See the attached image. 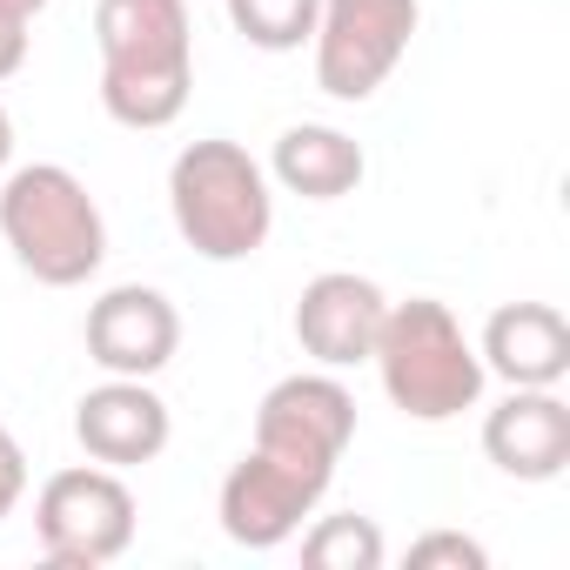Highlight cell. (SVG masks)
<instances>
[{
	"label": "cell",
	"mask_w": 570,
	"mask_h": 570,
	"mask_svg": "<svg viewBox=\"0 0 570 570\" xmlns=\"http://www.w3.org/2000/svg\"><path fill=\"white\" fill-rule=\"evenodd\" d=\"M390 316V296L356 268H330L316 282H303L296 296V343L316 370H356L376 350V330Z\"/></svg>",
	"instance_id": "cell-9"
},
{
	"label": "cell",
	"mask_w": 570,
	"mask_h": 570,
	"mask_svg": "<svg viewBox=\"0 0 570 570\" xmlns=\"http://www.w3.org/2000/svg\"><path fill=\"white\" fill-rule=\"evenodd\" d=\"M303 557H309L316 570H383L390 543H383V530H376L370 517L343 510V517H316V523L303 530Z\"/></svg>",
	"instance_id": "cell-16"
},
{
	"label": "cell",
	"mask_w": 570,
	"mask_h": 570,
	"mask_svg": "<svg viewBox=\"0 0 570 570\" xmlns=\"http://www.w3.org/2000/svg\"><path fill=\"white\" fill-rule=\"evenodd\" d=\"M383 396L410 416V423H456L463 410H476L483 396V356L463 336L456 309L436 296H410L390 303L376 350H370Z\"/></svg>",
	"instance_id": "cell-2"
},
{
	"label": "cell",
	"mask_w": 570,
	"mask_h": 570,
	"mask_svg": "<svg viewBox=\"0 0 570 570\" xmlns=\"http://www.w3.org/2000/svg\"><path fill=\"white\" fill-rule=\"evenodd\" d=\"M35 537H41L48 563L101 570V563L128 557V543H135V490L108 463L55 470L35 497Z\"/></svg>",
	"instance_id": "cell-5"
},
{
	"label": "cell",
	"mask_w": 570,
	"mask_h": 570,
	"mask_svg": "<svg viewBox=\"0 0 570 570\" xmlns=\"http://www.w3.org/2000/svg\"><path fill=\"white\" fill-rule=\"evenodd\" d=\"M410 563L416 570H490V550L476 543V537H463V530H430V537H416L410 543Z\"/></svg>",
	"instance_id": "cell-17"
},
{
	"label": "cell",
	"mask_w": 570,
	"mask_h": 570,
	"mask_svg": "<svg viewBox=\"0 0 570 570\" xmlns=\"http://www.w3.org/2000/svg\"><path fill=\"white\" fill-rule=\"evenodd\" d=\"M168 215L202 262H248L275 228L268 168L228 135L188 141L168 168Z\"/></svg>",
	"instance_id": "cell-4"
},
{
	"label": "cell",
	"mask_w": 570,
	"mask_h": 570,
	"mask_svg": "<svg viewBox=\"0 0 570 570\" xmlns=\"http://www.w3.org/2000/svg\"><path fill=\"white\" fill-rule=\"evenodd\" d=\"M350 443H356V396L336 383V370L282 376L255 403V450L289 456V463H303L330 483H336V463H343Z\"/></svg>",
	"instance_id": "cell-7"
},
{
	"label": "cell",
	"mask_w": 570,
	"mask_h": 570,
	"mask_svg": "<svg viewBox=\"0 0 570 570\" xmlns=\"http://www.w3.org/2000/svg\"><path fill=\"white\" fill-rule=\"evenodd\" d=\"M21 61H28V21L0 14V81H14V75H21Z\"/></svg>",
	"instance_id": "cell-19"
},
{
	"label": "cell",
	"mask_w": 570,
	"mask_h": 570,
	"mask_svg": "<svg viewBox=\"0 0 570 570\" xmlns=\"http://www.w3.org/2000/svg\"><path fill=\"white\" fill-rule=\"evenodd\" d=\"M28 497V456H21V443H14V430L0 423V523L14 517V503Z\"/></svg>",
	"instance_id": "cell-18"
},
{
	"label": "cell",
	"mask_w": 570,
	"mask_h": 570,
	"mask_svg": "<svg viewBox=\"0 0 570 570\" xmlns=\"http://www.w3.org/2000/svg\"><path fill=\"white\" fill-rule=\"evenodd\" d=\"M416 0H323L316 14V88L330 101H370L416 41Z\"/></svg>",
	"instance_id": "cell-6"
},
{
	"label": "cell",
	"mask_w": 570,
	"mask_h": 570,
	"mask_svg": "<svg viewBox=\"0 0 570 570\" xmlns=\"http://www.w3.org/2000/svg\"><path fill=\"white\" fill-rule=\"evenodd\" d=\"M268 175L303 195V202H343L363 188L370 161L356 148V135L330 128V121H296V128H282L275 135V155H268Z\"/></svg>",
	"instance_id": "cell-14"
},
{
	"label": "cell",
	"mask_w": 570,
	"mask_h": 570,
	"mask_svg": "<svg viewBox=\"0 0 570 570\" xmlns=\"http://www.w3.org/2000/svg\"><path fill=\"white\" fill-rule=\"evenodd\" d=\"M168 436H175V416L148 390V376H108L75 403V443L88 450V463L135 470V463H155Z\"/></svg>",
	"instance_id": "cell-11"
},
{
	"label": "cell",
	"mask_w": 570,
	"mask_h": 570,
	"mask_svg": "<svg viewBox=\"0 0 570 570\" xmlns=\"http://www.w3.org/2000/svg\"><path fill=\"white\" fill-rule=\"evenodd\" d=\"M483 376H503L510 390H557L570 376V323L557 303H503L483 323Z\"/></svg>",
	"instance_id": "cell-13"
},
{
	"label": "cell",
	"mask_w": 570,
	"mask_h": 570,
	"mask_svg": "<svg viewBox=\"0 0 570 570\" xmlns=\"http://www.w3.org/2000/svg\"><path fill=\"white\" fill-rule=\"evenodd\" d=\"M181 350V316L148 282H121V289L88 303V356L108 376H161Z\"/></svg>",
	"instance_id": "cell-10"
},
{
	"label": "cell",
	"mask_w": 570,
	"mask_h": 570,
	"mask_svg": "<svg viewBox=\"0 0 570 570\" xmlns=\"http://www.w3.org/2000/svg\"><path fill=\"white\" fill-rule=\"evenodd\" d=\"M8 161H14V115L0 108V175H8Z\"/></svg>",
	"instance_id": "cell-20"
},
{
	"label": "cell",
	"mask_w": 570,
	"mask_h": 570,
	"mask_svg": "<svg viewBox=\"0 0 570 570\" xmlns=\"http://www.w3.org/2000/svg\"><path fill=\"white\" fill-rule=\"evenodd\" d=\"M483 456L517 483H557L570 470V403L557 390H510L483 416Z\"/></svg>",
	"instance_id": "cell-12"
},
{
	"label": "cell",
	"mask_w": 570,
	"mask_h": 570,
	"mask_svg": "<svg viewBox=\"0 0 570 570\" xmlns=\"http://www.w3.org/2000/svg\"><path fill=\"white\" fill-rule=\"evenodd\" d=\"M0 242L48 289H81L108 262V222L88 181L61 161H28L0 181Z\"/></svg>",
	"instance_id": "cell-3"
},
{
	"label": "cell",
	"mask_w": 570,
	"mask_h": 570,
	"mask_svg": "<svg viewBox=\"0 0 570 570\" xmlns=\"http://www.w3.org/2000/svg\"><path fill=\"white\" fill-rule=\"evenodd\" d=\"M330 497V476L289 463V456H268V450H242V463L222 476V497H215V517H222V537L242 543V550H282L303 517H316V503Z\"/></svg>",
	"instance_id": "cell-8"
},
{
	"label": "cell",
	"mask_w": 570,
	"mask_h": 570,
	"mask_svg": "<svg viewBox=\"0 0 570 570\" xmlns=\"http://www.w3.org/2000/svg\"><path fill=\"white\" fill-rule=\"evenodd\" d=\"M48 8V0H0V14H14V21H35Z\"/></svg>",
	"instance_id": "cell-21"
},
{
	"label": "cell",
	"mask_w": 570,
	"mask_h": 570,
	"mask_svg": "<svg viewBox=\"0 0 570 570\" xmlns=\"http://www.w3.org/2000/svg\"><path fill=\"white\" fill-rule=\"evenodd\" d=\"M316 14H323V0H228L235 35L262 55H296L316 35Z\"/></svg>",
	"instance_id": "cell-15"
},
{
	"label": "cell",
	"mask_w": 570,
	"mask_h": 570,
	"mask_svg": "<svg viewBox=\"0 0 570 570\" xmlns=\"http://www.w3.org/2000/svg\"><path fill=\"white\" fill-rule=\"evenodd\" d=\"M101 108L108 121L155 135L175 128L195 95V28L188 0H95Z\"/></svg>",
	"instance_id": "cell-1"
}]
</instances>
